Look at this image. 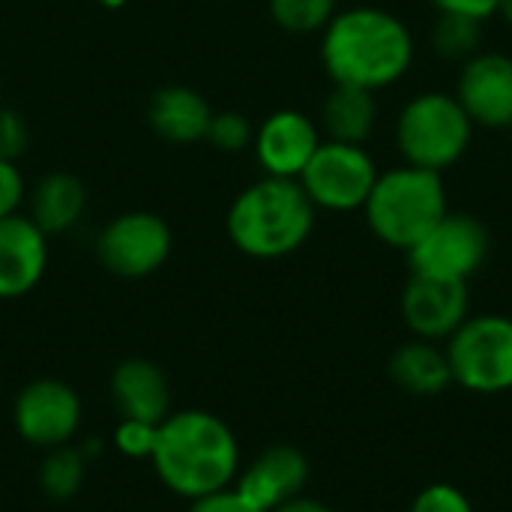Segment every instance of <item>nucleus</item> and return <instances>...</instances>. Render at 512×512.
Listing matches in <instances>:
<instances>
[{"mask_svg": "<svg viewBox=\"0 0 512 512\" xmlns=\"http://www.w3.org/2000/svg\"><path fill=\"white\" fill-rule=\"evenodd\" d=\"M321 63L333 84L384 90L405 78L414 63L408 24L378 6H351L321 30Z\"/></svg>", "mask_w": 512, "mask_h": 512, "instance_id": "f257e3e1", "label": "nucleus"}, {"mask_svg": "<svg viewBox=\"0 0 512 512\" xmlns=\"http://www.w3.org/2000/svg\"><path fill=\"white\" fill-rule=\"evenodd\" d=\"M150 465L168 492L198 501L234 486L240 444L231 426L210 411H171L159 423Z\"/></svg>", "mask_w": 512, "mask_h": 512, "instance_id": "f03ea898", "label": "nucleus"}, {"mask_svg": "<svg viewBox=\"0 0 512 512\" xmlns=\"http://www.w3.org/2000/svg\"><path fill=\"white\" fill-rule=\"evenodd\" d=\"M315 228V204L297 180L264 177L246 186L225 216L228 240L237 252L276 261L294 255Z\"/></svg>", "mask_w": 512, "mask_h": 512, "instance_id": "7ed1b4c3", "label": "nucleus"}, {"mask_svg": "<svg viewBox=\"0 0 512 512\" xmlns=\"http://www.w3.org/2000/svg\"><path fill=\"white\" fill-rule=\"evenodd\" d=\"M363 213L384 246L408 252L447 213L444 177L414 165L384 171L378 174Z\"/></svg>", "mask_w": 512, "mask_h": 512, "instance_id": "20e7f679", "label": "nucleus"}, {"mask_svg": "<svg viewBox=\"0 0 512 512\" xmlns=\"http://www.w3.org/2000/svg\"><path fill=\"white\" fill-rule=\"evenodd\" d=\"M474 123L456 93L429 90L414 96L396 120V144L405 165L444 174L471 147Z\"/></svg>", "mask_w": 512, "mask_h": 512, "instance_id": "39448f33", "label": "nucleus"}, {"mask_svg": "<svg viewBox=\"0 0 512 512\" xmlns=\"http://www.w3.org/2000/svg\"><path fill=\"white\" fill-rule=\"evenodd\" d=\"M450 375L459 387L483 396L512 390V318L471 315L447 339Z\"/></svg>", "mask_w": 512, "mask_h": 512, "instance_id": "423d86ee", "label": "nucleus"}, {"mask_svg": "<svg viewBox=\"0 0 512 512\" xmlns=\"http://www.w3.org/2000/svg\"><path fill=\"white\" fill-rule=\"evenodd\" d=\"M492 237L471 213H444L405 255L414 276L468 282L486 264Z\"/></svg>", "mask_w": 512, "mask_h": 512, "instance_id": "0eeeda50", "label": "nucleus"}, {"mask_svg": "<svg viewBox=\"0 0 512 512\" xmlns=\"http://www.w3.org/2000/svg\"><path fill=\"white\" fill-rule=\"evenodd\" d=\"M378 165L363 144H342V141H321L297 183L315 204V210H363L375 180Z\"/></svg>", "mask_w": 512, "mask_h": 512, "instance_id": "6e6552de", "label": "nucleus"}, {"mask_svg": "<svg viewBox=\"0 0 512 512\" xmlns=\"http://www.w3.org/2000/svg\"><path fill=\"white\" fill-rule=\"evenodd\" d=\"M174 249L168 222L150 210H129L114 216L96 240L99 264L117 279H147L165 267Z\"/></svg>", "mask_w": 512, "mask_h": 512, "instance_id": "1a4fd4ad", "label": "nucleus"}, {"mask_svg": "<svg viewBox=\"0 0 512 512\" xmlns=\"http://www.w3.org/2000/svg\"><path fill=\"white\" fill-rule=\"evenodd\" d=\"M84 420L78 393L57 378H36L24 384L12 405V426L21 441L39 450L72 444Z\"/></svg>", "mask_w": 512, "mask_h": 512, "instance_id": "9d476101", "label": "nucleus"}, {"mask_svg": "<svg viewBox=\"0 0 512 512\" xmlns=\"http://www.w3.org/2000/svg\"><path fill=\"white\" fill-rule=\"evenodd\" d=\"M456 99L474 126L510 129L512 126V57L501 51H477L462 63Z\"/></svg>", "mask_w": 512, "mask_h": 512, "instance_id": "9b49d317", "label": "nucleus"}, {"mask_svg": "<svg viewBox=\"0 0 512 512\" xmlns=\"http://www.w3.org/2000/svg\"><path fill=\"white\" fill-rule=\"evenodd\" d=\"M402 315L417 339H426V342L450 339L471 318L468 282H450V279L411 273L405 294H402Z\"/></svg>", "mask_w": 512, "mask_h": 512, "instance_id": "f8f14e48", "label": "nucleus"}, {"mask_svg": "<svg viewBox=\"0 0 512 512\" xmlns=\"http://www.w3.org/2000/svg\"><path fill=\"white\" fill-rule=\"evenodd\" d=\"M252 147L267 177L297 180L321 147V129L303 111L282 108L255 129Z\"/></svg>", "mask_w": 512, "mask_h": 512, "instance_id": "ddd939ff", "label": "nucleus"}, {"mask_svg": "<svg viewBox=\"0 0 512 512\" xmlns=\"http://www.w3.org/2000/svg\"><path fill=\"white\" fill-rule=\"evenodd\" d=\"M306 483H309L306 456L291 444H273L237 474L234 489L252 507H258L261 512H273L285 501L303 495Z\"/></svg>", "mask_w": 512, "mask_h": 512, "instance_id": "4468645a", "label": "nucleus"}, {"mask_svg": "<svg viewBox=\"0 0 512 512\" xmlns=\"http://www.w3.org/2000/svg\"><path fill=\"white\" fill-rule=\"evenodd\" d=\"M48 270V237L30 216L12 213L0 219V300L30 294Z\"/></svg>", "mask_w": 512, "mask_h": 512, "instance_id": "2eb2a0df", "label": "nucleus"}, {"mask_svg": "<svg viewBox=\"0 0 512 512\" xmlns=\"http://www.w3.org/2000/svg\"><path fill=\"white\" fill-rule=\"evenodd\" d=\"M111 405L123 420L159 426L171 414V384L165 372L144 357H129L114 366L108 381Z\"/></svg>", "mask_w": 512, "mask_h": 512, "instance_id": "dca6fc26", "label": "nucleus"}, {"mask_svg": "<svg viewBox=\"0 0 512 512\" xmlns=\"http://www.w3.org/2000/svg\"><path fill=\"white\" fill-rule=\"evenodd\" d=\"M213 108L210 102L186 87V84H168L159 87L147 102V123L150 129L171 144H195L204 141L210 126Z\"/></svg>", "mask_w": 512, "mask_h": 512, "instance_id": "f3484780", "label": "nucleus"}, {"mask_svg": "<svg viewBox=\"0 0 512 512\" xmlns=\"http://www.w3.org/2000/svg\"><path fill=\"white\" fill-rule=\"evenodd\" d=\"M87 210V189L78 177L66 171H54L42 177L30 195V219L45 234H66L72 231Z\"/></svg>", "mask_w": 512, "mask_h": 512, "instance_id": "a211bd4d", "label": "nucleus"}, {"mask_svg": "<svg viewBox=\"0 0 512 512\" xmlns=\"http://www.w3.org/2000/svg\"><path fill=\"white\" fill-rule=\"evenodd\" d=\"M378 123V102L372 90L333 84L321 105V129L327 132V141L342 144H363L372 138Z\"/></svg>", "mask_w": 512, "mask_h": 512, "instance_id": "6ab92c4d", "label": "nucleus"}, {"mask_svg": "<svg viewBox=\"0 0 512 512\" xmlns=\"http://www.w3.org/2000/svg\"><path fill=\"white\" fill-rule=\"evenodd\" d=\"M390 378L411 396H438L453 384L447 351L438 342L414 339L390 357Z\"/></svg>", "mask_w": 512, "mask_h": 512, "instance_id": "aec40b11", "label": "nucleus"}, {"mask_svg": "<svg viewBox=\"0 0 512 512\" xmlns=\"http://www.w3.org/2000/svg\"><path fill=\"white\" fill-rule=\"evenodd\" d=\"M87 477V456L81 447L63 444L54 450H45V459L39 465V489L45 498L63 504L72 501Z\"/></svg>", "mask_w": 512, "mask_h": 512, "instance_id": "412c9836", "label": "nucleus"}, {"mask_svg": "<svg viewBox=\"0 0 512 512\" xmlns=\"http://www.w3.org/2000/svg\"><path fill=\"white\" fill-rule=\"evenodd\" d=\"M432 48L456 63L471 60L477 51H483V21L468 15L438 12V21L432 27Z\"/></svg>", "mask_w": 512, "mask_h": 512, "instance_id": "4be33fe9", "label": "nucleus"}, {"mask_svg": "<svg viewBox=\"0 0 512 512\" xmlns=\"http://www.w3.org/2000/svg\"><path fill=\"white\" fill-rule=\"evenodd\" d=\"M336 12V0H270L273 24L297 36L321 33Z\"/></svg>", "mask_w": 512, "mask_h": 512, "instance_id": "5701e85b", "label": "nucleus"}, {"mask_svg": "<svg viewBox=\"0 0 512 512\" xmlns=\"http://www.w3.org/2000/svg\"><path fill=\"white\" fill-rule=\"evenodd\" d=\"M252 138H255V129L249 117L240 111H213L207 135H204V141L222 153H240L252 147Z\"/></svg>", "mask_w": 512, "mask_h": 512, "instance_id": "b1692460", "label": "nucleus"}, {"mask_svg": "<svg viewBox=\"0 0 512 512\" xmlns=\"http://www.w3.org/2000/svg\"><path fill=\"white\" fill-rule=\"evenodd\" d=\"M156 435H159V426H153V423L120 420L111 441H114V447H117L126 459H147V462H150L153 447H156Z\"/></svg>", "mask_w": 512, "mask_h": 512, "instance_id": "393cba45", "label": "nucleus"}, {"mask_svg": "<svg viewBox=\"0 0 512 512\" xmlns=\"http://www.w3.org/2000/svg\"><path fill=\"white\" fill-rule=\"evenodd\" d=\"M411 512H474V504L459 486L432 483L414 498Z\"/></svg>", "mask_w": 512, "mask_h": 512, "instance_id": "a878e982", "label": "nucleus"}, {"mask_svg": "<svg viewBox=\"0 0 512 512\" xmlns=\"http://www.w3.org/2000/svg\"><path fill=\"white\" fill-rule=\"evenodd\" d=\"M30 144V129L24 123V117L12 108L0 105V159L18 162V156H24Z\"/></svg>", "mask_w": 512, "mask_h": 512, "instance_id": "bb28decb", "label": "nucleus"}, {"mask_svg": "<svg viewBox=\"0 0 512 512\" xmlns=\"http://www.w3.org/2000/svg\"><path fill=\"white\" fill-rule=\"evenodd\" d=\"M21 201H24V180H21V171H18L15 162L0 159V219L18 213Z\"/></svg>", "mask_w": 512, "mask_h": 512, "instance_id": "cd10ccee", "label": "nucleus"}, {"mask_svg": "<svg viewBox=\"0 0 512 512\" xmlns=\"http://www.w3.org/2000/svg\"><path fill=\"white\" fill-rule=\"evenodd\" d=\"M189 512H261L258 507H252L234 486L204 495L198 501H189Z\"/></svg>", "mask_w": 512, "mask_h": 512, "instance_id": "c85d7f7f", "label": "nucleus"}, {"mask_svg": "<svg viewBox=\"0 0 512 512\" xmlns=\"http://www.w3.org/2000/svg\"><path fill=\"white\" fill-rule=\"evenodd\" d=\"M432 6L447 15H468V18L486 21V18L498 15L501 0H432Z\"/></svg>", "mask_w": 512, "mask_h": 512, "instance_id": "c756f323", "label": "nucleus"}, {"mask_svg": "<svg viewBox=\"0 0 512 512\" xmlns=\"http://www.w3.org/2000/svg\"><path fill=\"white\" fill-rule=\"evenodd\" d=\"M273 512H333L324 501H318V498H306V495H297V498H291V501H285L282 507H276Z\"/></svg>", "mask_w": 512, "mask_h": 512, "instance_id": "7c9ffc66", "label": "nucleus"}, {"mask_svg": "<svg viewBox=\"0 0 512 512\" xmlns=\"http://www.w3.org/2000/svg\"><path fill=\"white\" fill-rule=\"evenodd\" d=\"M498 15H501V18H504V21H507V24L512 27V0H501V6H498Z\"/></svg>", "mask_w": 512, "mask_h": 512, "instance_id": "2f4dec72", "label": "nucleus"}, {"mask_svg": "<svg viewBox=\"0 0 512 512\" xmlns=\"http://www.w3.org/2000/svg\"><path fill=\"white\" fill-rule=\"evenodd\" d=\"M99 3H102L105 9H120V6H126L129 0H99Z\"/></svg>", "mask_w": 512, "mask_h": 512, "instance_id": "473e14b6", "label": "nucleus"}]
</instances>
